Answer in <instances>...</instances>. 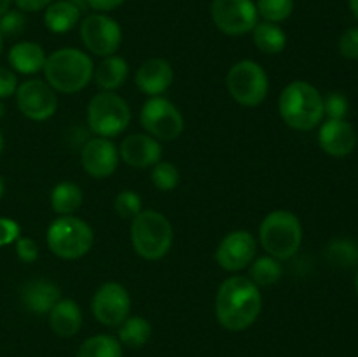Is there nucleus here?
I'll list each match as a JSON object with an SVG mask.
<instances>
[{
  "label": "nucleus",
  "instance_id": "a878e982",
  "mask_svg": "<svg viewBox=\"0 0 358 357\" xmlns=\"http://www.w3.org/2000/svg\"><path fill=\"white\" fill-rule=\"evenodd\" d=\"M152 335V326L142 315L128 317L119 324V342L129 349H142Z\"/></svg>",
  "mask_w": 358,
  "mask_h": 357
},
{
  "label": "nucleus",
  "instance_id": "423d86ee",
  "mask_svg": "<svg viewBox=\"0 0 358 357\" xmlns=\"http://www.w3.org/2000/svg\"><path fill=\"white\" fill-rule=\"evenodd\" d=\"M45 240L56 258L76 261L93 248L94 233L86 220L73 216H59L49 224Z\"/></svg>",
  "mask_w": 358,
  "mask_h": 357
},
{
  "label": "nucleus",
  "instance_id": "412c9836",
  "mask_svg": "<svg viewBox=\"0 0 358 357\" xmlns=\"http://www.w3.org/2000/svg\"><path fill=\"white\" fill-rule=\"evenodd\" d=\"M45 52L42 49V46H38L37 42H17L10 48L9 59L10 66L16 70L17 74H24V76H31V74H37L44 69L45 65Z\"/></svg>",
  "mask_w": 358,
  "mask_h": 357
},
{
  "label": "nucleus",
  "instance_id": "c756f323",
  "mask_svg": "<svg viewBox=\"0 0 358 357\" xmlns=\"http://www.w3.org/2000/svg\"><path fill=\"white\" fill-rule=\"evenodd\" d=\"M150 178H152V184L159 191H173L178 186V182H180V172H178V168L173 163L161 160L159 163L152 167Z\"/></svg>",
  "mask_w": 358,
  "mask_h": 357
},
{
  "label": "nucleus",
  "instance_id": "f03ea898",
  "mask_svg": "<svg viewBox=\"0 0 358 357\" xmlns=\"http://www.w3.org/2000/svg\"><path fill=\"white\" fill-rule=\"evenodd\" d=\"M278 111L287 126L297 132H310L324 119V98L313 84L292 80L280 93Z\"/></svg>",
  "mask_w": 358,
  "mask_h": 357
},
{
  "label": "nucleus",
  "instance_id": "2eb2a0df",
  "mask_svg": "<svg viewBox=\"0 0 358 357\" xmlns=\"http://www.w3.org/2000/svg\"><path fill=\"white\" fill-rule=\"evenodd\" d=\"M119 150L110 139L94 136L84 144L80 150V163L84 172L93 178H107L117 170Z\"/></svg>",
  "mask_w": 358,
  "mask_h": 357
},
{
  "label": "nucleus",
  "instance_id": "aec40b11",
  "mask_svg": "<svg viewBox=\"0 0 358 357\" xmlns=\"http://www.w3.org/2000/svg\"><path fill=\"white\" fill-rule=\"evenodd\" d=\"M80 326H83V312L79 304L70 298H62L49 312V328L62 338L77 335Z\"/></svg>",
  "mask_w": 358,
  "mask_h": 357
},
{
  "label": "nucleus",
  "instance_id": "f704fd0d",
  "mask_svg": "<svg viewBox=\"0 0 358 357\" xmlns=\"http://www.w3.org/2000/svg\"><path fill=\"white\" fill-rule=\"evenodd\" d=\"M339 52L348 59H358V27L348 28L339 38Z\"/></svg>",
  "mask_w": 358,
  "mask_h": 357
},
{
  "label": "nucleus",
  "instance_id": "f3484780",
  "mask_svg": "<svg viewBox=\"0 0 358 357\" xmlns=\"http://www.w3.org/2000/svg\"><path fill=\"white\" fill-rule=\"evenodd\" d=\"M322 150L334 158H345L357 147V132L345 119H327L318 132Z\"/></svg>",
  "mask_w": 358,
  "mask_h": 357
},
{
  "label": "nucleus",
  "instance_id": "cd10ccee",
  "mask_svg": "<svg viewBox=\"0 0 358 357\" xmlns=\"http://www.w3.org/2000/svg\"><path fill=\"white\" fill-rule=\"evenodd\" d=\"M283 275L282 262L271 255H262L252 261L250 265V276L248 279L257 287H268L278 282Z\"/></svg>",
  "mask_w": 358,
  "mask_h": 357
},
{
  "label": "nucleus",
  "instance_id": "1a4fd4ad",
  "mask_svg": "<svg viewBox=\"0 0 358 357\" xmlns=\"http://www.w3.org/2000/svg\"><path fill=\"white\" fill-rule=\"evenodd\" d=\"M140 125L154 139L171 142L184 132V115L168 98L149 97L140 111Z\"/></svg>",
  "mask_w": 358,
  "mask_h": 357
},
{
  "label": "nucleus",
  "instance_id": "9b49d317",
  "mask_svg": "<svg viewBox=\"0 0 358 357\" xmlns=\"http://www.w3.org/2000/svg\"><path fill=\"white\" fill-rule=\"evenodd\" d=\"M212 20L222 34L240 37L254 30L259 14L254 0H213Z\"/></svg>",
  "mask_w": 358,
  "mask_h": 357
},
{
  "label": "nucleus",
  "instance_id": "393cba45",
  "mask_svg": "<svg viewBox=\"0 0 358 357\" xmlns=\"http://www.w3.org/2000/svg\"><path fill=\"white\" fill-rule=\"evenodd\" d=\"M83 189L76 182L63 181L51 191V206L59 216H72L83 205Z\"/></svg>",
  "mask_w": 358,
  "mask_h": 357
},
{
  "label": "nucleus",
  "instance_id": "a18cd8bd",
  "mask_svg": "<svg viewBox=\"0 0 358 357\" xmlns=\"http://www.w3.org/2000/svg\"><path fill=\"white\" fill-rule=\"evenodd\" d=\"M3 114H6V107H3V104L0 102V119H2Z\"/></svg>",
  "mask_w": 358,
  "mask_h": 357
},
{
  "label": "nucleus",
  "instance_id": "0eeeda50",
  "mask_svg": "<svg viewBox=\"0 0 358 357\" xmlns=\"http://www.w3.org/2000/svg\"><path fill=\"white\" fill-rule=\"evenodd\" d=\"M131 121L128 102L114 91H100L87 105V126L96 136H119Z\"/></svg>",
  "mask_w": 358,
  "mask_h": 357
},
{
  "label": "nucleus",
  "instance_id": "ddd939ff",
  "mask_svg": "<svg viewBox=\"0 0 358 357\" xmlns=\"http://www.w3.org/2000/svg\"><path fill=\"white\" fill-rule=\"evenodd\" d=\"M91 310L100 324L119 326L129 317L131 298L122 284L105 282L94 293Z\"/></svg>",
  "mask_w": 358,
  "mask_h": 357
},
{
  "label": "nucleus",
  "instance_id": "de8ad7c7",
  "mask_svg": "<svg viewBox=\"0 0 358 357\" xmlns=\"http://www.w3.org/2000/svg\"><path fill=\"white\" fill-rule=\"evenodd\" d=\"M2 48H3V35L2 31H0V52H2Z\"/></svg>",
  "mask_w": 358,
  "mask_h": 357
},
{
  "label": "nucleus",
  "instance_id": "c03bdc74",
  "mask_svg": "<svg viewBox=\"0 0 358 357\" xmlns=\"http://www.w3.org/2000/svg\"><path fill=\"white\" fill-rule=\"evenodd\" d=\"M3 192H6V184H3V178L0 177V200H2Z\"/></svg>",
  "mask_w": 358,
  "mask_h": 357
},
{
  "label": "nucleus",
  "instance_id": "20e7f679",
  "mask_svg": "<svg viewBox=\"0 0 358 357\" xmlns=\"http://www.w3.org/2000/svg\"><path fill=\"white\" fill-rule=\"evenodd\" d=\"M259 240L268 255L287 261L294 258L303 244V224L289 210H273L259 226Z\"/></svg>",
  "mask_w": 358,
  "mask_h": 357
},
{
  "label": "nucleus",
  "instance_id": "f257e3e1",
  "mask_svg": "<svg viewBox=\"0 0 358 357\" xmlns=\"http://www.w3.org/2000/svg\"><path fill=\"white\" fill-rule=\"evenodd\" d=\"M262 312L261 289L248 276L234 275L224 280L215 296V317L224 329L245 331Z\"/></svg>",
  "mask_w": 358,
  "mask_h": 357
},
{
  "label": "nucleus",
  "instance_id": "f8f14e48",
  "mask_svg": "<svg viewBox=\"0 0 358 357\" xmlns=\"http://www.w3.org/2000/svg\"><path fill=\"white\" fill-rule=\"evenodd\" d=\"M16 104L21 114L31 121H48L58 108L56 91L45 80L30 79L16 90Z\"/></svg>",
  "mask_w": 358,
  "mask_h": 357
},
{
  "label": "nucleus",
  "instance_id": "09e8293b",
  "mask_svg": "<svg viewBox=\"0 0 358 357\" xmlns=\"http://www.w3.org/2000/svg\"><path fill=\"white\" fill-rule=\"evenodd\" d=\"M355 289H357V294H358V273H357V279H355Z\"/></svg>",
  "mask_w": 358,
  "mask_h": 357
},
{
  "label": "nucleus",
  "instance_id": "49530a36",
  "mask_svg": "<svg viewBox=\"0 0 358 357\" xmlns=\"http://www.w3.org/2000/svg\"><path fill=\"white\" fill-rule=\"evenodd\" d=\"M2 149H3V136H2V132H0V154H2Z\"/></svg>",
  "mask_w": 358,
  "mask_h": 357
},
{
  "label": "nucleus",
  "instance_id": "5701e85b",
  "mask_svg": "<svg viewBox=\"0 0 358 357\" xmlns=\"http://www.w3.org/2000/svg\"><path fill=\"white\" fill-rule=\"evenodd\" d=\"M80 13L83 10L77 9L70 2L58 0V2H52L45 7L44 24L52 34H66V31L77 27L80 20Z\"/></svg>",
  "mask_w": 358,
  "mask_h": 357
},
{
  "label": "nucleus",
  "instance_id": "6e6552de",
  "mask_svg": "<svg viewBox=\"0 0 358 357\" xmlns=\"http://www.w3.org/2000/svg\"><path fill=\"white\" fill-rule=\"evenodd\" d=\"M226 84L231 98L243 107H259L269 93L268 74L254 59L234 63L227 72Z\"/></svg>",
  "mask_w": 358,
  "mask_h": 357
},
{
  "label": "nucleus",
  "instance_id": "37998d69",
  "mask_svg": "<svg viewBox=\"0 0 358 357\" xmlns=\"http://www.w3.org/2000/svg\"><path fill=\"white\" fill-rule=\"evenodd\" d=\"M348 4H350V9H352L353 16L358 20V0H348Z\"/></svg>",
  "mask_w": 358,
  "mask_h": 357
},
{
  "label": "nucleus",
  "instance_id": "9d476101",
  "mask_svg": "<svg viewBox=\"0 0 358 357\" xmlns=\"http://www.w3.org/2000/svg\"><path fill=\"white\" fill-rule=\"evenodd\" d=\"M80 38L94 56H112L122 42V30L114 18L103 13L90 14L80 23Z\"/></svg>",
  "mask_w": 358,
  "mask_h": 357
},
{
  "label": "nucleus",
  "instance_id": "4c0bfd02",
  "mask_svg": "<svg viewBox=\"0 0 358 357\" xmlns=\"http://www.w3.org/2000/svg\"><path fill=\"white\" fill-rule=\"evenodd\" d=\"M17 77L13 70L0 66V98H9L16 94Z\"/></svg>",
  "mask_w": 358,
  "mask_h": 357
},
{
  "label": "nucleus",
  "instance_id": "473e14b6",
  "mask_svg": "<svg viewBox=\"0 0 358 357\" xmlns=\"http://www.w3.org/2000/svg\"><path fill=\"white\" fill-rule=\"evenodd\" d=\"M324 114L329 119H345L348 114V100L341 93H329L324 98Z\"/></svg>",
  "mask_w": 358,
  "mask_h": 357
},
{
  "label": "nucleus",
  "instance_id": "39448f33",
  "mask_svg": "<svg viewBox=\"0 0 358 357\" xmlns=\"http://www.w3.org/2000/svg\"><path fill=\"white\" fill-rule=\"evenodd\" d=\"M131 245L140 258L159 261L173 245V227L166 216L156 210H142L131 219Z\"/></svg>",
  "mask_w": 358,
  "mask_h": 357
},
{
  "label": "nucleus",
  "instance_id": "e433bc0d",
  "mask_svg": "<svg viewBox=\"0 0 358 357\" xmlns=\"http://www.w3.org/2000/svg\"><path fill=\"white\" fill-rule=\"evenodd\" d=\"M21 227L16 220L9 219V217H0V247L9 245L20 238Z\"/></svg>",
  "mask_w": 358,
  "mask_h": 357
},
{
  "label": "nucleus",
  "instance_id": "bb28decb",
  "mask_svg": "<svg viewBox=\"0 0 358 357\" xmlns=\"http://www.w3.org/2000/svg\"><path fill=\"white\" fill-rule=\"evenodd\" d=\"M77 357H122L121 342L110 335L91 336L80 345Z\"/></svg>",
  "mask_w": 358,
  "mask_h": 357
},
{
  "label": "nucleus",
  "instance_id": "ea45409f",
  "mask_svg": "<svg viewBox=\"0 0 358 357\" xmlns=\"http://www.w3.org/2000/svg\"><path fill=\"white\" fill-rule=\"evenodd\" d=\"M126 0H87L91 9L100 10V13H108V10H114L117 7H121Z\"/></svg>",
  "mask_w": 358,
  "mask_h": 357
},
{
  "label": "nucleus",
  "instance_id": "dca6fc26",
  "mask_svg": "<svg viewBox=\"0 0 358 357\" xmlns=\"http://www.w3.org/2000/svg\"><path fill=\"white\" fill-rule=\"evenodd\" d=\"M119 156L128 167L150 168L159 163L163 156V147L159 140L150 136L149 133H133L122 140L119 147Z\"/></svg>",
  "mask_w": 358,
  "mask_h": 357
},
{
  "label": "nucleus",
  "instance_id": "c9c22d12",
  "mask_svg": "<svg viewBox=\"0 0 358 357\" xmlns=\"http://www.w3.org/2000/svg\"><path fill=\"white\" fill-rule=\"evenodd\" d=\"M16 254L23 262H35L38 258V247L35 240L28 237H20L16 240Z\"/></svg>",
  "mask_w": 358,
  "mask_h": 357
},
{
  "label": "nucleus",
  "instance_id": "4be33fe9",
  "mask_svg": "<svg viewBox=\"0 0 358 357\" xmlns=\"http://www.w3.org/2000/svg\"><path fill=\"white\" fill-rule=\"evenodd\" d=\"M129 74L128 62L122 56H105L96 65L93 79L101 91H115L126 83Z\"/></svg>",
  "mask_w": 358,
  "mask_h": 357
},
{
  "label": "nucleus",
  "instance_id": "6ab92c4d",
  "mask_svg": "<svg viewBox=\"0 0 358 357\" xmlns=\"http://www.w3.org/2000/svg\"><path fill=\"white\" fill-rule=\"evenodd\" d=\"M21 303L31 314H49L51 308L62 300V289L51 280H30L21 287Z\"/></svg>",
  "mask_w": 358,
  "mask_h": 357
},
{
  "label": "nucleus",
  "instance_id": "a211bd4d",
  "mask_svg": "<svg viewBox=\"0 0 358 357\" xmlns=\"http://www.w3.org/2000/svg\"><path fill=\"white\" fill-rule=\"evenodd\" d=\"M135 83L147 97H161L173 83V69L164 58L145 59L136 70Z\"/></svg>",
  "mask_w": 358,
  "mask_h": 357
},
{
  "label": "nucleus",
  "instance_id": "7c9ffc66",
  "mask_svg": "<svg viewBox=\"0 0 358 357\" xmlns=\"http://www.w3.org/2000/svg\"><path fill=\"white\" fill-rule=\"evenodd\" d=\"M114 210L122 219H135L142 212V198L133 189H124L115 196Z\"/></svg>",
  "mask_w": 358,
  "mask_h": 357
},
{
  "label": "nucleus",
  "instance_id": "2f4dec72",
  "mask_svg": "<svg viewBox=\"0 0 358 357\" xmlns=\"http://www.w3.org/2000/svg\"><path fill=\"white\" fill-rule=\"evenodd\" d=\"M329 258L338 265H352L358 259V251L352 241L336 240L329 245Z\"/></svg>",
  "mask_w": 358,
  "mask_h": 357
},
{
  "label": "nucleus",
  "instance_id": "a19ab883",
  "mask_svg": "<svg viewBox=\"0 0 358 357\" xmlns=\"http://www.w3.org/2000/svg\"><path fill=\"white\" fill-rule=\"evenodd\" d=\"M65 2H70L72 6H76L77 9H80V10L90 9V4H87V0H65Z\"/></svg>",
  "mask_w": 358,
  "mask_h": 357
},
{
  "label": "nucleus",
  "instance_id": "72a5a7b5",
  "mask_svg": "<svg viewBox=\"0 0 358 357\" xmlns=\"http://www.w3.org/2000/svg\"><path fill=\"white\" fill-rule=\"evenodd\" d=\"M27 27V20L21 10H7L2 18H0V31L2 35H20Z\"/></svg>",
  "mask_w": 358,
  "mask_h": 357
},
{
  "label": "nucleus",
  "instance_id": "58836bf2",
  "mask_svg": "<svg viewBox=\"0 0 358 357\" xmlns=\"http://www.w3.org/2000/svg\"><path fill=\"white\" fill-rule=\"evenodd\" d=\"M21 13H37V10L45 9L52 0H13Z\"/></svg>",
  "mask_w": 358,
  "mask_h": 357
},
{
  "label": "nucleus",
  "instance_id": "c85d7f7f",
  "mask_svg": "<svg viewBox=\"0 0 358 357\" xmlns=\"http://www.w3.org/2000/svg\"><path fill=\"white\" fill-rule=\"evenodd\" d=\"M257 14L269 23H282L294 13V0H257Z\"/></svg>",
  "mask_w": 358,
  "mask_h": 357
},
{
  "label": "nucleus",
  "instance_id": "79ce46f5",
  "mask_svg": "<svg viewBox=\"0 0 358 357\" xmlns=\"http://www.w3.org/2000/svg\"><path fill=\"white\" fill-rule=\"evenodd\" d=\"M10 4H13V0H0V18H2L7 10H10Z\"/></svg>",
  "mask_w": 358,
  "mask_h": 357
},
{
  "label": "nucleus",
  "instance_id": "7ed1b4c3",
  "mask_svg": "<svg viewBox=\"0 0 358 357\" xmlns=\"http://www.w3.org/2000/svg\"><path fill=\"white\" fill-rule=\"evenodd\" d=\"M45 83L58 93L73 94L93 80L94 65L90 55L76 48H62L45 58Z\"/></svg>",
  "mask_w": 358,
  "mask_h": 357
},
{
  "label": "nucleus",
  "instance_id": "4468645a",
  "mask_svg": "<svg viewBox=\"0 0 358 357\" xmlns=\"http://www.w3.org/2000/svg\"><path fill=\"white\" fill-rule=\"evenodd\" d=\"M257 252V241L250 231L236 230L220 240L215 251V261L226 272H240L252 265Z\"/></svg>",
  "mask_w": 358,
  "mask_h": 357
},
{
  "label": "nucleus",
  "instance_id": "b1692460",
  "mask_svg": "<svg viewBox=\"0 0 358 357\" xmlns=\"http://www.w3.org/2000/svg\"><path fill=\"white\" fill-rule=\"evenodd\" d=\"M255 48L264 55H280L287 48V34L282 27L269 21L255 24L252 30Z\"/></svg>",
  "mask_w": 358,
  "mask_h": 357
}]
</instances>
